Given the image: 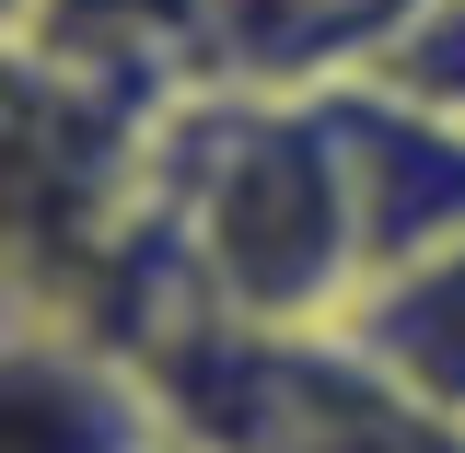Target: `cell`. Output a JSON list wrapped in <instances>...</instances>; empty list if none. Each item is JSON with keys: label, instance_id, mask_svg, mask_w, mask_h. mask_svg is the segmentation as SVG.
Segmentation results:
<instances>
[{"label": "cell", "instance_id": "1", "mask_svg": "<svg viewBox=\"0 0 465 453\" xmlns=\"http://www.w3.org/2000/svg\"><path fill=\"white\" fill-rule=\"evenodd\" d=\"M128 360L163 407L174 453H465V430L430 419L338 314L326 326L174 314Z\"/></svg>", "mask_w": 465, "mask_h": 453}, {"label": "cell", "instance_id": "2", "mask_svg": "<svg viewBox=\"0 0 465 453\" xmlns=\"http://www.w3.org/2000/svg\"><path fill=\"white\" fill-rule=\"evenodd\" d=\"M0 453H174L140 360L58 302H0Z\"/></svg>", "mask_w": 465, "mask_h": 453}, {"label": "cell", "instance_id": "3", "mask_svg": "<svg viewBox=\"0 0 465 453\" xmlns=\"http://www.w3.org/2000/svg\"><path fill=\"white\" fill-rule=\"evenodd\" d=\"M349 152V198H361V268H407L430 244L465 232V128L430 105H407L384 82H326Z\"/></svg>", "mask_w": 465, "mask_h": 453}, {"label": "cell", "instance_id": "4", "mask_svg": "<svg viewBox=\"0 0 465 453\" xmlns=\"http://www.w3.org/2000/svg\"><path fill=\"white\" fill-rule=\"evenodd\" d=\"M338 326L372 349L430 419H454V430H465V232H454V244H430V256H407V268H372Z\"/></svg>", "mask_w": 465, "mask_h": 453}, {"label": "cell", "instance_id": "5", "mask_svg": "<svg viewBox=\"0 0 465 453\" xmlns=\"http://www.w3.org/2000/svg\"><path fill=\"white\" fill-rule=\"evenodd\" d=\"M349 82H384V94H407V105H430V116L465 128V0H407L384 24V47L361 58Z\"/></svg>", "mask_w": 465, "mask_h": 453}, {"label": "cell", "instance_id": "6", "mask_svg": "<svg viewBox=\"0 0 465 453\" xmlns=\"http://www.w3.org/2000/svg\"><path fill=\"white\" fill-rule=\"evenodd\" d=\"M47 24H58V0H0V58H12V47H35Z\"/></svg>", "mask_w": 465, "mask_h": 453}, {"label": "cell", "instance_id": "7", "mask_svg": "<svg viewBox=\"0 0 465 453\" xmlns=\"http://www.w3.org/2000/svg\"><path fill=\"white\" fill-rule=\"evenodd\" d=\"M0 302H12V291H0Z\"/></svg>", "mask_w": 465, "mask_h": 453}]
</instances>
